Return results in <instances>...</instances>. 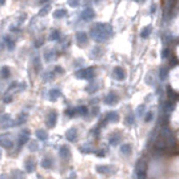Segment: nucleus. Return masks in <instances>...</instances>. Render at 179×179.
I'll list each match as a JSON object with an SVG mask.
<instances>
[{"label":"nucleus","mask_w":179,"mask_h":179,"mask_svg":"<svg viewBox=\"0 0 179 179\" xmlns=\"http://www.w3.org/2000/svg\"><path fill=\"white\" fill-rule=\"evenodd\" d=\"M112 26L111 24H107V23H96L94 24L91 27V31H90V34H91L92 39L96 40V42H104V40H107L108 38H111L112 36Z\"/></svg>","instance_id":"1"},{"label":"nucleus","mask_w":179,"mask_h":179,"mask_svg":"<svg viewBox=\"0 0 179 179\" xmlns=\"http://www.w3.org/2000/svg\"><path fill=\"white\" fill-rule=\"evenodd\" d=\"M75 76L78 79L91 80V79H94V76H95V71H94V68H83V70H80V71L76 72Z\"/></svg>","instance_id":"2"},{"label":"nucleus","mask_w":179,"mask_h":179,"mask_svg":"<svg viewBox=\"0 0 179 179\" xmlns=\"http://www.w3.org/2000/svg\"><path fill=\"white\" fill-rule=\"evenodd\" d=\"M56 120H58V112L52 110V111H50V112H48V115H47V120H46L47 127L54 128L55 124H56Z\"/></svg>","instance_id":"3"},{"label":"nucleus","mask_w":179,"mask_h":179,"mask_svg":"<svg viewBox=\"0 0 179 179\" xmlns=\"http://www.w3.org/2000/svg\"><path fill=\"white\" fill-rule=\"evenodd\" d=\"M118 120H119V115H118V112H115V111H110V112L106 114V116H104L103 122L100 123V126H103V124H106V123H110V122L115 123V122H118Z\"/></svg>","instance_id":"4"},{"label":"nucleus","mask_w":179,"mask_h":179,"mask_svg":"<svg viewBox=\"0 0 179 179\" xmlns=\"http://www.w3.org/2000/svg\"><path fill=\"white\" fill-rule=\"evenodd\" d=\"M28 139H30V130H23L22 132L19 134V139H18V146L22 147L23 144H26Z\"/></svg>","instance_id":"5"},{"label":"nucleus","mask_w":179,"mask_h":179,"mask_svg":"<svg viewBox=\"0 0 179 179\" xmlns=\"http://www.w3.org/2000/svg\"><path fill=\"white\" fill-rule=\"evenodd\" d=\"M80 18H82V20H84V22H90V20H92L94 18H95V11H94L92 8L88 7L82 12Z\"/></svg>","instance_id":"6"},{"label":"nucleus","mask_w":179,"mask_h":179,"mask_svg":"<svg viewBox=\"0 0 179 179\" xmlns=\"http://www.w3.org/2000/svg\"><path fill=\"white\" fill-rule=\"evenodd\" d=\"M118 100H119V98H118V95H116L115 92H110V94H107V95H106V98H104V103L108 104V106L116 104Z\"/></svg>","instance_id":"7"},{"label":"nucleus","mask_w":179,"mask_h":179,"mask_svg":"<svg viewBox=\"0 0 179 179\" xmlns=\"http://www.w3.org/2000/svg\"><path fill=\"white\" fill-rule=\"evenodd\" d=\"M12 146H14V143H12L10 135H0V147L11 148Z\"/></svg>","instance_id":"8"},{"label":"nucleus","mask_w":179,"mask_h":179,"mask_svg":"<svg viewBox=\"0 0 179 179\" xmlns=\"http://www.w3.org/2000/svg\"><path fill=\"white\" fill-rule=\"evenodd\" d=\"M146 162L140 160L138 163V179H146Z\"/></svg>","instance_id":"9"},{"label":"nucleus","mask_w":179,"mask_h":179,"mask_svg":"<svg viewBox=\"0 0 179 179\" xmlns=\"http://www.w3.org/2000/svg\"><path fill=\"white\" fill-rule=\"evenodd\" d=\"M114 78L118 80H124L126 79V71L122 67H115L114 68Z\"/></svg>","instance_id":"10"},{"label":"nucleus","mask_w":179,"mask_h":179,"mask_svg":"<svg viewBox=\"0 0 179 179\" xmlns=\"http://www.w3.org/2000/svg\"><path fill=\"white\" fill-rule=\"evenodd\" d=\"M11 124H12V120H11V116L10 115H3L2 118H0V127L2 128H8V127H11Z\"/></svg>","instance_id":"11"},{"label":"nucleus","mask_w":179,"mask_h":179,"mask_svg":"<svg viewBox=\"0 0 179 179\" xmlns=\"http://www.w3.org/2000/svg\"><path fill=\"white\" fill-rule=\"evenodd\" d=\"M66 138L70 142H75L76 139H78V130H76L75 127H72L70 130H67V132H66Z\"/></svg>","instance_id":"12"},{"label":"nucleus","mask_w":179,"mask_h":179,"mask_svg":"<svg viewBox=\"0 0 179 179\" xmlns=\"http://www.w3.org/2000/svg\"><path fill=\"white\" fill-rule=\"evenodd\" d=\"M76 40H78V43L80 44V46H83V44L87 43L88 35L84 31H79V32H76Z\"/></svg>","instance_id":"13"},{"label":"nucleus","mask_w":179,"mask_h":179,"mask_svg":"<svg viewBox=\"0 0 179 179\" xmlns=\"http://www.w3.org/2000/svg\"><path fill=\"white\" fill-rule=\"evenodd\" d=\"M151 32H152V26H146L142 28V31H140V38H143V39H147L150 35H151Z\"/></svg>","instance_id":"14"},{"label":"nucleus","mask_w":179,"mask_h":179,"mask_svg":"<svg viewBox=\"0 0 179 179\" xmlns=\"http://www.w3.org/2000/svg\"><path fill=\"white\" fill-rule=\"evenodd\" d=\"M36 138H38L39 140H47L48 134H47L46 130H38V131H36Z\"/></svg>","instance_id":"15"},{"label":"nucleus","mask_w":179,"mask_h":179,"mask_svg":"<svg viewBox=\"0 0 179 179\" xmlns=\"http://www.w3.org/2000/svg\"><path fill=\"white\" fill-rule=\"evenodd\" d=\"M169 76V68L167 67H160L159 68V79L160 80H166Z\"/></svg>","instance_id":"16"},{"label":"nucleus","mask_w":179,"mask_h":179,"mask_svg":"<svg viewBox=\"0 0 179 179\" xmlns=\"http://www.w3.org/2000/svg\"><path fill=\"white\" fill-rule=\"evenodd\" d=\"M120 142V135L119 134H112L111 136H110V144H112V146H116L118 143Z\"/></svg>","instance_id":"17"},{"label":"nucleus","mask_w":179,"mask_h":179,"mask_svg":"<svg viewBox=\"0 0 179 179\" xmlns=\"http://www.w3.org/2000/svg\"><path fill=\"white\" fill-rule=\"evenodd\" d=\"M60 95H62V92H60L58 88H52V90H50V99H51V100L58 99Z\"/></svg>","instance_id":"18"},{"label":"nucleus","mask_w":179,"mask_h":179,"mask_svg":"<svg viewBox=\"0 0 179 179\" xmlns=\"http://www.w3.org/2000/svg\"><path fill=\"white\" fill-rule=\"evenodd\" d=\"M60 155H62V158H66V159H68L70 158V148L67 147V146H63L62 148H60Z\"/></svg>","instance_id":"19"},{"label":"nucleus","mask_w":179,"mask_h":179,"mask_svg":"<svg viewBox=\"0 0 179 179\" xmlns=\"http://www.w3.org/2000/svg\"><path fill=\"white\" fill-rule=\"evenodd\" d=\"M66 15H67V11L66 10H56V11H54V18L55 19H62Z\"/></svg>","instance_id":"20"},{"label":"nucleus","mask_w":179,"mask_h":179,"mask_svg":"<svg viewBox=\"0 0 179 179\" xmlns=\"http://www.w3.org/2000/svg\"><path fill=\"white\" fill-rule=\"evenodd\" d=\"M0 75H2V78H3V79L10 78V75H11V70H10L8 67H2V70H0Z\"/></svg>","instance_id":"21"},{"label":"nucleus","mask_w":179,"mask_h":179,"mask_svg":"<svg viewBox=\"0 0 179 179\" xmlns=\"http://www.w3.org/2000/svg\"><path fill=\"white\" fill-rule=\"evenodd\" d=\"M76 114H78V107H70V108H67L66 110V115H68L70 118H72V116H75Z\"/></svg>","instance_id":"22"},{"label":"nucleus","mask_w":179,"mask_h":179,"mask_svg":"<svg viewBox=\"0 0 179 179\" xmlns=\"http://www.w3.org/2000/svg\"><path fill=\"white\" fill-rule=\"evenodd\" d=\"M26 167H27V171H28V173L34 171V170H35V162L31 160V159H28L27 163H26Z\"/></svg>","instance_id":"23"},{"label":"nucleus","mask_w":179,"mask_h":179,"mask_svg":"<svg viewBox=\"0 0 179 179\" xmlns=\"http://www.w3.org/2000/svg\"><path fill=\"white\" fill-rule=\"evenodd\" d=\"M78 114H79V115H82V116H86L88 114V108L86 107V106H79V107H78Z\"/></svg>","instance_id":"24"},{"label":"nucleus","mask_w":179,"mask_h":179,"mask_svg":"<svg viewBox=\"0 0 179 179\" xmlns=\"http://www.w3.org/2000/svg\"><path fill=\"white\" fill-rule=\"evenodd\" d=\"M120 151H122V154H131V144H123L120 147Z\"/></svg>","instance_id":"25"},{"label":"nucleus","mask_w":179,"mask_h":179,"mask_svg":"<svg viewBox=\"0 0 179 179\" xmlns=\"http://www.w3.org/2000/svg\"><path fill=\"white\" fill-rule=\"evenodd\" d=\"M50 39H51V40H59V39H60V32H59L58 30H54V31H51Z\"/></svg>","instance_id":"26"},{"label":"nucleus","mask_w":179,"mask_h":179,"mask_svg":"<svg viewBox=\"0 0 179 179\" xmlns=\"http://www.w3.org/2000/svg\"><path fill=\"white\" fill-rule=\"evenodd\" d=\"M6 42H7V47H8V50H14V48H15V43H14V40H11L10 38H6Z\"/></svg>","instance_id":"27"},{"label":"nucleus","mask_w":179,"mask_h":179,"mask_svg":"<svg viewBox=\"0 0 179 179\" xmlns=\"http://www.w3.org/2000/svg\"><path fill=\"white\" fill-rule=\"evenodd\" d=\"M152 119H154V112L152 111H150L144 115V122H151Z\"/></svg>","instance_id":"28"},{"label":"nucleus","mask_w":179,"mask_h":179,"mask_svg":"<svg viewBox=\"0 0 179 179\" xmlns=\"http://www.w3.org/2000/svg\"><path fill=\"white\" fill-rule=\"evenodd\" d=\"M144 110H146L144 104L139 106V107H138V110H136V115H138V116H142V115H143V114H144Z\"/></svg>","instance_id":"29"},{"label":"nucleus","mask_w":179,"mask_h":179,"mask_svg":"<svg viewBox=\"0 0 179 179\" xmlns=\"http://www.w3.org/2000/svg\"><path fill=\"white\" fill-rule=\"evenodd\" d=\"M50 6H46V7H44V8H42V10H40V12H39V15L40 16H46L47 14H48V11H50Z\"/></svg>","instance_id":"30"},{"label":"nucleus","mask_w":179,"mask_h":179,"mask_svg":"<svg viewBox=\"0 0 179 179\" xmlns=\"http://www.w3.org/2000/svg\"><path fill=\"white\" fill-rule=\"evenodd\" d=\"M24 122H26V115H20V116H19V119H18V120H16V122H15V123H14V124H15V126H19V124H22V123H24Z\"/></svg>","instance_id":"31"},{"label":"nucleus","mask_w":179,"mask_h":179,"mask_svg":"<svg viewBox=\"0 0 179 179\" xmlns=\"http://www.w3.org/2000/svg\"><path fill=\"white\" fill-rule=\"evenodd\" d=\"M51 164H52V162H51L50 159H44V160L42 162V166H43V167H46V169H50Z\"/></svg>","instance_id":"32"},{"label":"nucleus","mask_w":179,"mask_h":179,"mask_svg":"<svg viewBox=\"0 0 179 179\" xmlns=\"http://www.w3.org/2000/svg\"><path fill=\"white\" fill-rule=\"evenodd\" d=\"M96 90H98V86H95V84H91V87H87L86 91L90 92V94H92L94 91H96Z\"/></svg>","instance_id":"33"},{"label":"nucleus","mask_w":179,"mask_h":179,"mask_svg":"<svg viewBox=\"0 0 179 179\" xmlns=\"http://www.w3.org/2000/svg\"><path fill=\"white\" fill-rule=\"evenodd\" d=\"M126 123L130 124V126L134 124V115H128V116H127V119H126Z\"/></svg>","instance_id":"34"},{"label":"nucleus","mask_w":179,"mask_h":179,"mask_svg":"<svg viewBox=\"0 0 179 179\" xmlns=\"http://www.w3.org/2000/svg\"><path fill=\"white\" fill-rule=\"evenodd\" d=\"M169 54H170L169 48H164V50L162 51V58H169Z\"/></svg>","instance_id":"35"},{"label":"nucleus","mask_w":179,"mask_h":179,"mask_svg":"<svg viewBox=\"0 0 179 179\" xmlns=\"http://www.w3.org/2000/svg\"><path fill=\"white\" fill-rule=\"evenodd\" d=\"M30 148L32 150V151H36V148H38V144H36V142H32V143L30 144Z\"/></svg>","instance_id":"36"},{"label":"nucleus","mask_w":179,"mask_h":179,"mask_svg":"<svg viewBox=\"0 0 179 179\" xmlns=\"http://www.w3.org/2000/svg\"><path fill=\"white\" fill-rule=\"evenodd\" d=\"M79 4V0H70V6L71 7H76Z\"/></svg>","instance_id":"37"},{"label":"nucleus","mask_w":179,"mask_h":179,"mask_svg":"<svg viewBox=\"0 0 179 179\" xmlns=\"http://www.w3.org/2000/svg\"><path fill=\"white\" fill-rule=\"evenodd\" d=\"M55 71H56V72H59V74H62V72H64V70H63L62 67H55Z\"/></svg>","instance_id":"38"},{"label":"nucleus","mask_w":179,"mask_h":179,"mask_svg":"<svg viewBox=\"0 0 179 179\" xmlns=\"http://www.w3.org/2000/svg\"><path fill=\"white\" fill-rule=\"evenodd\" d=\"M11 100H12V98L10 95H7V98H4V102H6V103H10Z\"/></svg>","instance_id":"39"},{"label":"nucleus","mask_w":179,"mask_h":179,"mask_svg":"<svg viewBox=\"0 0 179 179\" xmlns=\"http://www.w3.org/2000/svg\"><path fill=\"white\" fill-rule=\"evenodd\" d=\"M155 12H156V6L154 4V6L151 7V14H155Z\"/></svg>","instance_id":"40"},{"label":"nucleus","mask_w":179,"mask_h":179,"mask_svg":"<svg viewBox=\"0 0 179 179\" xmlns=\"http://www.w3.org/2000/svg\"><path fill=\"white\" fill-rule=\"evenodd\" d=\"M48 0H39V4H46Z\"/></svg>","instance_id":"41"},{"label":"nucleus","mask_w":179,"mask_h":179,"mask_svg":"<svg viewBox=\"0 0 179 179\" xmlns=\"http://www.w3.org/2000/svg\"><path fill=\"white\" fill-rule=\"evenodd\" d=\"M4 3H6L4 0H0V6H4Z\"/></svg>","instance_id":"42"},{"label":"nucleus","mask_w":179,"mask_h":179,"mask_svg":"<svg viewBox=\"0 0 179 179\" xmlns=\"http://www.w3.org/2000/svg\"><path fill=\"white\" fill-rule=\"evenodd\" d=\"M140 2H144V0H140Z\"/></svg>","instance_id":"43"},{"label":"nucleus","mask_w":179,"mask_h":179,"mask_svg":"<svg viewBox=\"0 0 179 179\" xmlns=\"http://www.w3.org/2000/svg\"><path fill=\"white\" fill-rule=\"evenodd\" d=\"M0 155H2V152H0Z\"/></svg>","instance_id":"44"},{"label":"nucleus","mask_w":179,"mask_h":179,"mask_svg":"<svg viewBox=\"0 0 179 179\" xmlns=\"http://www.w3.org/2000/svg\"><path fill=\"white\" fill-rule=\"evenodd\" d=\"M136 2H138V0H136Z\"/></svg>","instance_id":"45"}]
</instances>
